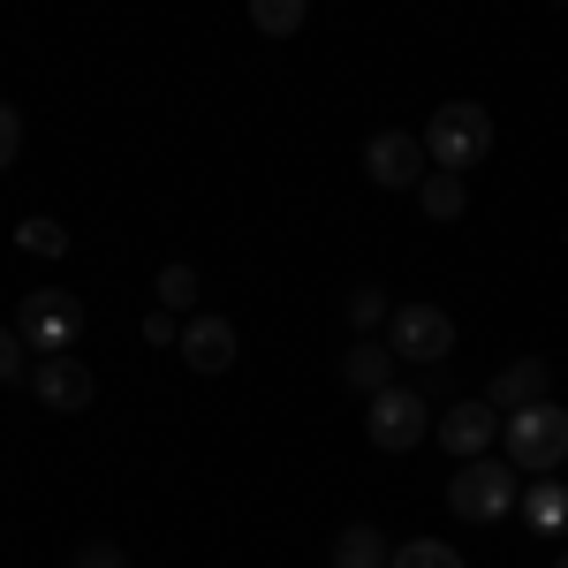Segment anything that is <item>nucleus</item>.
Wrapping results in <instances>:
<instances>
[{"mask_svg":"<svg viewBox=\"0 0 568 568\" xmlns=\"http://www.w3.org/2000/svg\"><path fill=\"white\" fill-rule=\"evenodd\" d=\"M485 152H493V114H485L478 99L433 106V122H425V160H433V168L463 175V168H478Z\"/></svg>","mask_w":568,"mask_h":568,"instance_id":"nucleus-1","label":"nucleus"},{"mask_svg":"<svg viewBox=\"0 0 568 568\" xmlns=\"http://www.w3.org/2000/svg\"><path fill=\"white\" fill-rule=\"evenodd\" d=\"M508 463L530 470V478H546V470L568 463V409L554 394L530 402V409H508Z\"/></svg>","mask_w":568,"mask_h":568,"instance_id":"nucleus-2","label":"nucleus"},{"mask_svg":"<svg viewBox=\"0 0 568 568\" xmlns=\"http://www.w3.org/2000/svg\"><path fill=\"white\" fill-rule=\"evenodd\" d=\"M516 500H524V485H516L508 463H493V455L463 463V470L447 478V508H455L463 524H508V516H516Z\"/></svg>","mask_w":568,"mask_h":568,"instance_id":"nucleus-3","label":"nucleus"},{"mask_svg":"<svg viewBox=\"0 0 568 568\" xmlns=\"http://www.w3.org/2000/svg\"><path fill=\"white\" fill-rule=\"evenodd\" d=\"M364 433H372L379 455H409L417 439L433 433V394L425 387H379L372 409H364Z\"/></svg>","mask_w":568,"mask_h":568,"instance_id":"nucleus-4","label":"nucleus"},{"mask_svg":"<svg viewBox=\"0 0 568 568\" xmlns=\"http://www.w3.org/2000/svg\"><path fill=\"white\" fill-rule=\"evenodd\" d=\"M16 334H23V349L69 356L77 334H84V311H77V296H61V288H39V296L23 304V318H16Z\"/></svg>","mask_w":568,"mask_h":568,"instance_id":"nucleus-5","label":"nucleus"},{"mask_svg":"<svg viewBox=\"0 0 568 568\" xmlns=\"http://www.w3.org/2000/svg\"><path fill=\"white\" fill-rule=\"evenodd\" d=\"M387 349L409 356V364H439V356L455 349V318L439 304H402L387 318Z\"/></svg>","mask_w":568,"mask_h":568,"instance_id":"nucleus-6","label":"nucleus"},{"mask_svg":"<svg viewBox=\"0 0 568 568\" xmlns=\"http://www.w3.org/2000/svg\"><path fill=\"white\" fill-rule=\"evenodd\" d=\"M364 175L379 182V190H417V182L433 175V160H425V136L379 130L372 144H364Z\"/></svg>","mask_w":568,"mask_h":568,"instance_id":"nucleus-7","label":"nucleus"},{"mask_svg":"<svg viewBox=\"0 0 568 568\" xmlns=\"http://www.w3.org/2000/svg\"><path fill=\"white\" fill-rule=\"evenodd\" d=\"M493 439H500V409H493V402H447V417H439V447H447L455 463L493 455Z\"/></svg>","mask_w":568,"mask_h":568,"instance_id":"nucleus-8","label":"nucleus"},{"mask_svg":"<svg viewBox=\"0 0 568 568\" xmlns=\"http://www.w3.org/2000/svg\"><path fill=\"white\" fill-rule=\"evenodd\" d=\"M546 394H554V364H546V356H516V364H500V372H493L485 402L508 417V409H530V402H546Z\"/></svg>","mask_w":568,"mask_h":568,"instance_id":"nucleus-9","label":"nucleus"},{"mask_svg":"<svg viewBox=\"0 0 568 568\" xmlns=\"http://www.w3.org/2000/svg\"><path fill=\"white\" fill-rule=\"evenodd\" d=\"M31 394H39L45 409H91V372L77 364V356H39L31 364Z\"/></svg>","mask_w":568,"mask_h":568,"instance_id":"nucleus-10","label":"nucleus"},{"mask_svg":"<svg viewBox=\"0 0 568 568\" xmlns=\"http://www.w3.org/2000/svg\"><path fill=\"white\" fill-rule=\"evenodd\" d=\"M182 364H190V372H227V364H235V326L213 318V311L190 318V326H182Z\"/></svg>","mask_w":568,"mask_h":568,"instance_id":"nucleus-11","label":"nucleus"},{"mask_svg":"<svg viewBox=\"0 0 568 568\" xmlns=\"http://www.w3.org/2000/svg\"><path fill=\"white\" fill-rule=\"evenodd\" d=\"M516 516H524L530 530H568V493H561V478H554V470H546V478H530L524 500H516Z\"/></svg>","mask_w":568,"mask_h":568,"instance_id":"nucleus-12","label":"nucleus"},{"mask_svg":"<svg viewBox=\"0 0 568 568\" xmlns=\"http://www.w3.org/2000/svg\"><path fill=\"white\" fill-rule=\"evenodd\" d=\"M342 379H349L356 394H379V387H394V349L364 334V342L349 349V364H342Z\"/></svg>","mask_w":568,"mask_h":568,"instance_id":"nucleus-13","label":"nucleus"},{"mask_svg":"<svg viewBox=\"0 0 568 568\" xmlns=\"http://www.w3.org/2000/svg\"><path fill=\"white\" fill-rule=\"evenodd\" d=\"M387 530L379 524H349L342 538H334V568H387Z\"/></svg>","mask_w":568,"mask_h":568,"instance_id":"nucleus-14","label":"nucleus"},{"mask_svg":"<svg viewBox=\"0 0 568 568\" xmlns=\"http://www.w3.org/2000/svg\"><path fill=\"white\" fill-rule=\"evenodd\" d=\"M417 205L447 227V220H463V205H470V190H463V175H447V168H433V175L417 182Z\"/></svg>","mask_w":568,"mask_h":568,"instance_id":"nucleus-15","label":"nucleus"},{"mask_svg":"<svg viewBox=\"0 0 568 568\" xmlns=\"http://www.w3.org/2000/svg\"><path fill=\"white\" fill-rule=\"evenodd\" d=\"M16 251H31V258H69V227H61V220H45V213L16 220Z\"/></svg>","mask_w":568,"mask_h":568,"instance_id":"nucleus-16","label":"nucleus"},{"mask_svg":"<svg viewBox=\"0 0 568 568\" xmlns=\"http://www.w3.org/2000/svg\"><path fill=\"white\" fill-rule=\"evenodd\" d=\"M311 16V0H251V23H258L265 39H296Z\"/></svg>","mask_w":568,"mask_h":568,"instance_id":"nucleus-17","label":"nucleus"},{"mask_svg":"<svg viewBox=\"0 0 568 568\" xmlns=\"http://www.w3.org/2000/svg\"><path fill=\"white\" fill-rule=\"evenodd\" d=\"M152 296H160V311H190L197 304V296H205V288H197V265H160V288H152Z\"/></svg>","mask_w":568,"mask_h":568,"instance_id":"nucleus-18","label":"nucleus"},{"mask_svg":"<svg viewBox=\"0 0 568 568\" xmlns=\"http://www.w3.org/2000/svg\"><path fill=\"white\" fill-rule=\"evenodd\" d=\"M387 568H463V554L447 538H409V546H394Z\"/></svg>","mask_w":568,"mask_h":568,"instance_id":"nucleus-19","label":"nucleus"},{"mask_svg":"<svg viewBox=\"0 0 568 568\" xmlns=\"http://www.w3.org/2000/svg\"><path fill=\"white\" fill-rule=\"evenodd\" d=\"M379 318H387V296H379V288H356V296H349V326H356V334H372Z\"/></svg>","mask_w":568,"mask_h":568,"instance_id":"nucleus-20","label":"nucleus"},{"mask_svg":"<svg viewBox=\"0 0 568 568\" xmlns=\"http://www.w3.org/2000/svg\"><path fill=\"white\" fill-rule=\"evenodd\" d=\"M16 152H23V114H16V106L0 99V175L16 168Z\"/></svg>","mask_w":568,"mask_h":568,"instance_id":"nucleus-21","label":"nucleus"},{"mask_svg":"<svg viewBox=\"0 0 568 568\" xmlns=\"http://www.w3.org/2000/svg\"><path fill=\"white\" fill-rule=\"evenodd\" d=\"M77 568H130V554H122L114 538H91L84 554H77Z\"/></svg>","mask_w":568,"mask_h":568,"instance_id":"nucleus-22","label":"nucleus"},{"mask_svg":"<svg viewBox=\"0 0 568 568\" xmlns=\"http://www.w3.org/2000/svg\"><path fill=\"white\" fill-rule=\"evenodd\" d=\"M8 379H23V334L16 326H0V387Z\"/></svg>","mask_w":568,"mask_h":568,"instance_id":"nucleus-23","label":"nucleus"},{"mask_svg":"<svg viewBox=\"0 0 568 568\" xmlns=\"http://www.w3.org/2000/svg\"><path fill=\"white\" fill-rule=\"evenodd\" d=\"M144 342H182L175 311H144Z\"/></svg>","mask_w":568,"mask_h":568,"instance_id":"nucleus-24","label":"nucleus"},{"mask_svg":"<svg viewBox=\"0 0 568 568\" xmlns=\"http://www.w3.org/2000/svg\"><path fill=\"white\" fill-rule=\"evenodd\" d=\"M554 568H568V554H561V561H554Z\"/></svg>","mask_w":568,"mask_h":568,"instance_id":"nucleus-25","label":"nucleus"},{"mask_svg":"<svg viewBox=\"0 0 568 568\" xmlns=\"http://www.w3.org/2000/svg\"><path fill=\"white\" fill-rule=\"evenodd\" d=\"M554 8H568V0H554Z\"/></svg>","mask_w":568,"mask_h":568,"instance_id":"nucleus-26","label":"nucleus"}]
</instances>
